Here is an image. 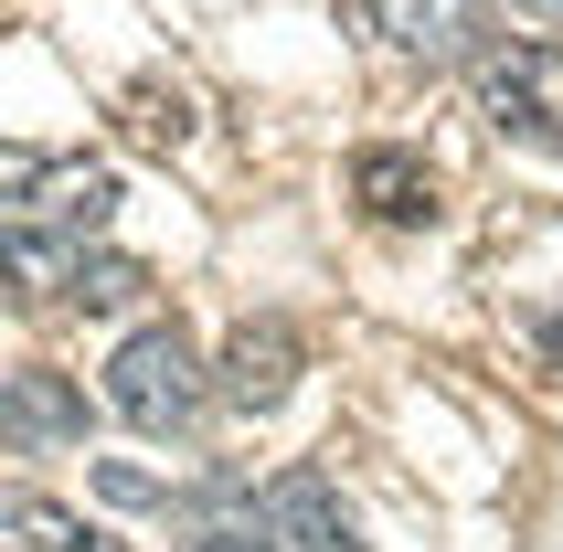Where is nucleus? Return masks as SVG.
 <instances>
[{"label": "nucleus", "instance_id": "12", "mask_svg": "<svg viewBox=\"0 0 563 552\" xmlns=\"http://www.w3.org/2000/svg\"><path fill=\"white\" fill-rule=\"evenodd\" d=\"M128 128L159 139V150H181V139H191V107H181L170 86H139V96H128Z\"/></svg>", "mask_w": 563, "mask_h": 552}, {"label": "nucleus", "instance_id": "10", "mask_svg": "<svg viewBox=\"0 0 563 552\" xmlns=\"http://www.w3.org/2000/svg\"><path fill=\"white\" fill-rule=\"evenodd\" d=\"M0 531H11L22 552H128V542H107V531H86L75 510H54L43 489H11V499H0Z\"/></svg>", "mask_w": 563, "mask_h": 552}, {"label": "nucleus", "instance_id": "3", "mask_svg": "<svg viewBox=\"0 0 563 552\" xmlns=\"http://www.w3.org/2000/svg\"><path fill=\"white\" fill-rule=\"evenodd\" d=\"M0 213H11V223H43V234H75V245H96V234H107V213H118V170H107V159L11 150V159H0Z\"/></svg>", "mask_w": 563, "mask_h": 552}, {"label": "nucleus", "instance_id": "14", "mask_svg": "<svg viewBox=\"0 0 563 552\" xmlns=\"http://www.w3.org/2000/svg\"><path fill=\"white\" fill-rule=\"evenodd\" d=\"M510 11H532V22H553V32H563V0H510Z\"/></svg>", "mask_w": 563, "mask_h": 552}, {"label": "nucleus", "instance_id": "9", "mask_svg": "<svg viewBox=\"0 0 563 552\" xmlns=\"http://www.w3.org/2000/svg\"><path fill=\"white\" fill-rule=\"evenodd\" d=\"M351 202L373 223H394V234H415V223H437V170L415 150H362L351 159Z\"/></svg>", "mask_w": 563, "mask_h": 552}, {"label": "nucleus", "instance_id": "8", "mask_svg": "<svg viewBox=\"0 0 563 552\" xmlns=\"http://www.w3.org/2000/svg\"><path fill=\"white\" fill-rule=\"evenodd\" d=\"M266 510H277L287 552H373L362 521H351V499L330 489V467H277L266 478Z\"/></svg>", "mask_w": 563, "mask_h": 552}, {"label": "nucleus", "instance_id": "7", "mask_svg": "<svg viewBox=\"0 0 563 552\" xmlns=\"http://www.w3.org/2000/svg\"><path fill=\"white\" fill-rule=\"evenodd\" d=\"M86 394L64 383L54 362H22L11 372V404H0V435H11V457H43V446H86Z\"/></svg>", "mask_w": 563, "mask_h": 552}, {"label": "nucleus", "instance_id": "11", "mask_svg": "<svg viewBox=\"0 0 563 552\" xmlns=\"http://www.w3.org/2000/svg\"><path fill=\"white\" fill-rule=\"evenodd\" d=\"M139 287H150L139 255H86V266H75V308H128Z\"/></svg>", "mask_w": 563, "mask_h": 552}, {"label": "nucleus", "instance_id": "1", "mask_svg": "<svg viewBox=\"0 0 563 552\" xmlns=\"http://www.w3.org/2000/svg\"><path fill=\"white\" fill-rule=\"evenodd\" d=\"M107 404H118L139 435L170 446V435H191V426H202V404H223V394H213V372L191 362V340L170 330V319H150V330L118 340V362H107Z\"/></svg>", "mask_w": 563, "mask_h": 552}, {"label": "nucleus", "instance_id": "13", "mask_svg": "<svg viewBox=\"0 0 563 552\" xmlns=\"http://www.w3.org/2000/svg\"><path fill=\"white\" fill-rule=\"evenodd\" d=\"M96 489L118 499V510H170V499H181L170 478H150V467H128V457H96Z\"/></svg>", "mask_w": 563, "mask_h": 552}, {"label": "nucleus", "instance_id": "4", "mask_svg": "<svg viewBox=\"0 0 563 552\" xmlns=\"http://www.w3.org/2000/svg\"><path fill=\"white\" fill-rule=\"evenodd\" d=\"M351 22L394 64H426V75H457V64L489 54V11L478 0H351Z\"/></svg>", "mask_w": 563, "mask_h": 552}, {"label": "nucleus", "instance_id": "15", "mask_svg": "<svg viewBox=\"0 0 563 552\" xmlns=\"http://www.w3.org/2000/svg\"><path fill=\"white\" fill-rule=\"evenodd\" d=\"M553 362H563V319H553Z\"/></svg>", "mask_w": 563, "mask_h": 552}, {"label": "nucleus", "instance_id": "2", "mask_svg": "<svg viewBox=\"0 0 563 552\" xmlns=\"http://www.w3.org/2000/svg\"><path fill=\"white\" fill-rule=\"evenodd\" d=\"M478 86V118L521 139V150H563V43L542 32H489V54L468 64Z\"/></svg>", "mask_w": 563, "mask_h": 552}, {"label": "nucleus", "instance_id": "6", "mask_svg": "<svg viewBox=\"0 0 563 552\" xmlns=\"http://www.w3.org/2000/svg\"><path fill=\"white\" fill-rule=\"evenodd\" d=\"M287 383H298V330L287 319H245V330L223 340V362H213V394L234 404V415H277Z\"/></svg>", "mask_w": 563, "mask_h": 552}, {"label": "nucleus", "instance_id": "5", "mask_svg": "<svg viewBox=\"0 0 563 552\" xmlns=\"http://www.w3.org/2000/svg\"><path fill=\"white\" fill-rule=\"evenodd\" d=\"M159 521H170V542H181V552H287L266 489H255V478H234V467H213L202 489H181Z\"/></svg>", "mask_w": 563, "mask_h": 552}]
</instances>
